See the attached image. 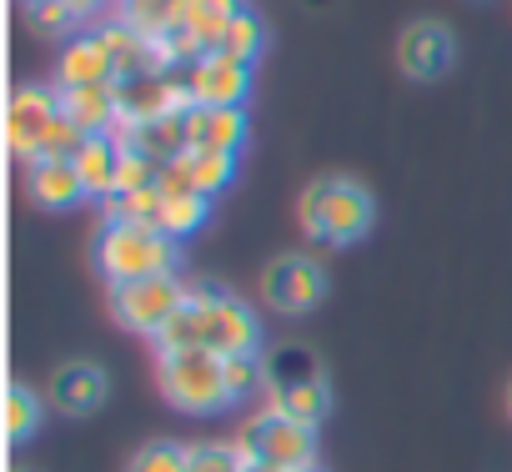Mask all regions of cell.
Masks as SVG:
<instances>
[{"instance_id": "1", "label": "cell", "mask_w": 512, "mask_h": 472, "mask_svg": "<svg viewBox=\"0 0 512 472\" xmlns=\"http://www.w3.org/2000/svg\"><path fill=\"white\" fill-rule=\"evenodd\" d=\"M161 347H201L216 357H236V352H262V317H256L241 297H231L216 282H196L181 317L166 327Z\"/></svg>"}, {"instance_id": "2", "label": "cell", "mask_w": 512, "mask_h": 472, "mask_svg": "<svg viewBox=\"0 0 512 472\" xmlns=\"http://www.w3.org/2000/svg\"><path fill=\"white\" fill-rule=\"evenodd\" d=\"M297 221L322 247H352L372 231L377 201L357 176H317L297 201Z\"/></svg>"}, {"instance_id": "3", "label": "cell", "mask_w": 512, "mask_h": 472, "mask_svg": "<svg viewBox=\"0 0 512 472\" xmlns=\"http://www.w3.org/2000/svg\"><path fill=\"white\" fill-rule=\"evenodd\" d=\"M96 272L121 287V282H146V277H171L181 267V242L161 226H146V221H106L96 231Z\"/></svg>"}, {"instance_id": "4", "label": "cell", "mask_w": 512, "mask_h": 472, "mask_svg": "<svg viewBox=\"0 0 512 472\" xmlns=\"http://www.w3.org/2000/svg\"><path fill=\"white\" fill-rule=\"evenodd\" d=\"M156 372H161V392L176 412H221L231 407L226 392V357L201 352V347H161L156 352Z\"/></svg>"}, {"instance_id": "5", "label": "cell", "mask_w": 512, "mask_h": 472, "mask_svg": "<svg viewBox=\"0 0 512 472\" xmlns=\"http://www.w3.org/2000/svg\"><path fill=\"white\" fill-rule=\"evenodd\" d=\"M267 402L297 422H312V427L332 412L327 372L317 367V357L307 347H282L277 357H267Z\"/></svg>"}, {"instance_id": "6", "label": "cell", "mask_w": 512, "mask_h": 472, "mask_svg": "<svg viewBox=\"0 0 512 472\" xmlns=\"http://www.w3.org/2000/svg\"><path fill=\"white\" fill-rule=\"evenodd\" d=\"M236 447L251 457V462H272V467H312L317 462V427L312 422H297L287 412H277L272 402L262 412H251L236 432Z\"/></svg>"}, {"instance_id": "7", "label": "cell", "mask_w": 512, "mask_h": 472, "mask_svg": "<svg viewBox=\"0 0 512 472\" xmlns=\"http://www.w3.org/2000/svg\"><path fill=\"white\" fill-rule=\"evenodd\" d=\"M186 297H191V287H186L176 272H171V277H146V282H121V287H111V317H116L126 332L161 342L166 327L181 317Z\"/></svg>"}, {"instance_id": "8", "label": "cell", "mask_w": 512, "mask_h": 472, "mask_svg": "<svg viewBox=\"0 0 512 472\" xmlns=\"http://www.w3.org/2000/svg\"><path fill=\"white\" fill-rule=\"evenodd\" d=\"M327 297V272L317 257L307 252H282L277 262H267L262 272V302L282 317H302Z\"/></svg>"}, {"instance_id": "9", "label": "cell", "mask_w": 512, "mask_h": 472, "mask_svg": "<svg viewBox=\"0 0 512 472\" xmlns=\"http://www.w3.org/2000/svg\"><path fill=\"white\" fill-rule=\"evenodd\" d=\"M397 61L412 81H442L457 61V41H452V26L447 21H412L397 41Z\"/></svg>"}, {"instance_id": "10", "label": "cell", "mask_w": 512, "mask_h": 472, "mask_svg": "<svg viewBox=\"0 0 512 472\" xmlns=\"http://www.w3.org/2000/svg\"><path fill=\"white\" fill-rule=\"evenodd\" d=\"M61 116V91L51 86H16L11 91V111H6V136H11V151L16 161H36V146L46 136V126Z\"/></svg>"}, {"instance_id": "11", "label": "cell", "mask_w": 512, "mask_h": 472, "mask_svg": "<svg viewBox=\"0 0 512 472\" xmlns=\"http://www.w3.org/2000/svg\"><path fill=\"white\" fill-rule=\"evenodd\" d=\"M191 71V101L196 106H241L251 96V61L231 51H206Z\"/></svg>"}, {"instance_id": "12", "label": "cell", "mask_w": 512, "mask_h": 472, "mask_svg": "<svg viewBox=\"0 0 512 472\" xmlns=\"http://www.w3.org/2000/svg\"><path fill=\"white\" fill-rule=\"evenodd\" d=\"M106 392H111V377L96 362H61L51 372V382H46V402L61 417H91V412H101Z\"/></svg>"}, {"instance_id": "13", "label": "cell", "mask_w": 512, "mask_h": 472, "mask_svg": "<svg viewBox=\"0 0 512 472\" xmlns=\"http://www.w3.org/2000/svg\"><path fill=\"white\" fill-rule=\"evenodd\" d=\"M186 151H241L246 146V111L241 106H186Z\"/></svg>"}, {"instance_id": "14", "label": "cell", "mask_w": 512, "mask_h": 472, "mask_svg": "<svg viewBox=\"0 0 512 472\" xmlns=\"http://www.w3.org/2000/svg\"><path fill=\"white\" fill-rule=\"evenodd\" d=\"M101 41L111 51V66H116V81H131V76H151V71H171L161 41L131 31L126 21H106L101 26Z\"/></svg>"}, {"instance_id": "15", "label": "cell", "mask_w": 512, "mask_h": 472, "mask_svg": "<svg viewBox=\"0 0 512 472\" xmlns=\"http://www.w3.org/2000/svg\"><path fill=\"white\" fill-rule=\"evenodd\" d=\"M56 91H61V111L86 136H111V126L121 121V91H116V81H101V86H56Z\"/></svg>"}, {"instance_id": "16", "label": "cell", "mask_w": 512, "mask_h": 472, "mask_svg": "<svg viewBox=\"0 0 512 472\" xmlns=\"http://www.w3.org/2000/svg\"><path fill=\"white\" fill-rule=\"evenodd\" d=\"M26 196L41 211H71L76 201H86L76 161H31L26 166Z\"/></svg>"}, {"instance_id": "17", "label": "cell", "mask_w": 512, "mask_h": 472, "mask_svg": "<svg viewBox=\"0 0 512 472\" xmlns=\"http://www.w3.org/2000/svg\"><path fill=\"white\" fill-rule=\"evenodd\" d=\"M61 86H101V81H116V66H111V51L101 41V31H86L76 41H66L61 51Z\"/></svg>"}, {"instance_id": "18", "label": "cell", "mask_w": 512, "mask_h": 472, "mask_svg": "<svg viewBox=\"0 0 512 472\" xmlns=\"http://www.w3.org/2000/svg\"><path fill=\"white\" fill-rule=\"evenodd\" d=\"M76 171H81V186L91 201H106L116 191V171H121V146L111 136H86V146L71 156Z\"/></svg>"}, {"instance_id": "19", "label": "cell", "mask_w": 512, "mask_h": 472, "mask_svg": "<svg viewBox=\"0 0 512 472\" xmlns=\"http://www.w3.org/2000/svg\"><path fill=\"white\" fill-rule=\"evenodd\" d=\"M206 216H211V196H201V191L166 196V191H161V216H156V226L171 236V242H186V236H196V231L206 226Z\"/></svg>"}, {"instance_id": "20", "label": "cell", "mask_w": 512, "mask_h": 472, "mask_svg": "<svg viewBox=\"0 0 512 472\" xmlns=\"http://www.w3.org/2000/svg\"><path fill=\"white\" fill-rule=\"evenodd\" d=\"M181 6H186V0H121V6H116V21H126L131 31L161 41V36L181 21Z\"/></svg>"}, {"instance_id": "21", "label": "cell", "mask_w": 512, "mask_h": 472, "mask_svg": "<svg viewBox=\"0 0 512 472\" xmlns=\"http://www.w3.org/2000/svg\"><path fill=\"white\" fill-rule=\"evenodd\" d=\"M26 26L46 41H76L81 36V11L71 0H26Z\"/></svg>"}, {"instance_id": "22", "label": "cell", "mask_w": 512, "mask_h": 472, "mask_svg": "<svg viewBox=\"0 0 512 472\" xmlns=\"http://www.w3.org/2000/svg\"><path fill=\"white\" fill-rule=\"evenodd\" d=\"M221 51H231V56H241V61L256 66V56L267 51V21L256 16L251 6H241V11L226 21V41H221Z\"/></svg>"}, {"instance_id": "23", "label": "cell", "mask_w": 512, "mask_h": 472, "mask_svg": "<svg viewBox=\"0 0 512 472\" xmlns=\"http://www.w3.org/2000/svg\"><path fill=\"white\" fill-rule=\"evenodd\" d=\"M186 166H191V181L201 196H216L231 186L236 176V151H186Z\"/></svg>"}, {"instance_id": "24", "label": "cell", "mask_w": 512, "mask_h": 472, "mask_svg": "<svg viewBox=\"0 0 512 472\" xmlns=\"http://www.w3.org/2000/svg\"><path fill=\"white\" fill-rule=\"evenodd\" d=\"M226 392H231V407H236L241 397L267 392V357H262V352H236V357H226Z\"/></svg>"}, {"instance_id": "25", "label": "cell", "mask_w": 512, "mask_h": 472, "mask_svg": "<svg viewBox=\"0 0 512 472\" xmlns=\"http://www.w3.org/2000/svg\"><path fill=\"white\" fill-rule=\"evenodd\" d=\"M246 452L236 442H191L186 447V472H246Z\"/></svg>"}, {"instance_id": "26", "label": "cell", "mask_w": 512, "mask_h": 472, "mask_svg": "<svg viewBox=\"0 0 512 472\" xmlns=\"http://www.w3.org/2000/svg\"><path fill=\"white\" fill-rule=\"evenodd\" d=\"M41 397L26 387V382H16L11 387V402H6V417H11V442H26L36 427H41Z\"/></svg>"}, {"instance_id": "27", "label": "cell", "mask_w": 512, "mask_h": 472, "mask_svg": "<svg viewBox=\"0 0 512 472\" xmlns=\"http://www.w3.org/2000/svg\"><path fill=\"white\" fill-rule=\"evenodd\" d=\"M126 472H186V447H176V442H146L126 462Z\"/></svg>"}, {"instance_id": "28", "label": "cell", "mask_w": 512, "mask_h": 472, "mask_svg": "<svg viewBox=\"0 0 512 472\" xmlns=\"http://www.w3.org/2000/svg\"><path fill=\"white\" fill-rule=\"evenodd\" d=\"M71 6H76V11H81V21H86V16H96V11L106 6V0H71Z\"/></svg>"}, {"instance_id": "29", "label": "cell", "mask_w": 512, "mask_h": 472, "mask_svg": "<svg viewBox=\"0 0 512 472\" xmlns=\"http://www.w3.org/2000/svg\"><path fill=\"white\" fill-rule=\"evenodd\" d=\"M246 472H287V467H272V462H246Z\"/></svg>"}, {"instance_id": "30", "label": "cell", "mask_w": 512, "mask_h": 472, "mask_svg": "<svg viewBox=\"0 0 512 472\" xmlns=\"http://www.w3.org/2000/svg\"><path fill=\"white\" fill-rule=\"evenodd\" d=\"M507 417H512V382H507Z\"/></svg>"}, {"instance_id": "31", "label": "cell", "mask_w": 512, "mask_h": 472, "mask_svg": "<svg viewBox=\"0 0 512 472\" xmlns=\"http://www.w3.org/2000/svg\"><path fill=\"white\" fill-rule=\"evenodd\" d=\"M297 472H322V467H317V462H312V467H297Z\"/></svg>"}, {"instance_id": "32", "label": "cell", "mask_w": 512, "mask_h": 472, "mask_svg": "<svg viewBox=\"0 0 512 472\" xmlns=\"http://www.w3.org/2000/svg\"><path fill=\"white\" fill-rule=\"evenodd\" d=\"M16 472H36V467H16Z\"/></svg>"}]
</instances>
